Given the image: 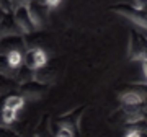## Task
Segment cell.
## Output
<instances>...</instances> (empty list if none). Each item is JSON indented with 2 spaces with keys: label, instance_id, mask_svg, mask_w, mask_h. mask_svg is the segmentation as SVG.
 Here are the masks:
<instances>
[{
  "label": "cell",
  "instance_id": "cell-1",
  "mask_svg": "<svg viewBox=\"0 0 147 137\" xmlns=\"http://www.w3.org/2000/svg\"><path fill=\"white\" fill-rule=\"evenodd\" d=\"M49 62V57H47V52L42 48H31L26 49L25 52V59H23V65L31 70H39L44 65H47Z\"/></svg>",
  "mask_w": 147,
  "mask_h": 137
},
{
  "label": "cell",
  "instance_id": "cell-2",
  "mask_svg": "<svg viewBox=\"0 0 147 137\" xmlns=\"http://www.w3.org/2000/svg\"><path fill=\"white\" fill-rule=\"evenodd\" d=\"M129 57L132 60H141L146 62L147 60V39L142 38L137 33H131L129 34Z\"/></svg>",
  "mask_w": 147,
  "mask_h": 137
},
{
  "label": "cell",
  "instance_id": "cell-3",
  "mask_svg": "<svg viewBox=\"0 0 147 137\" xmlns=\"http://www.w3.org/2000/svg\"><path fill=\"white\" fill-rule=\"evenodd\" d=\"M113 11H116L118 15L127 18L134 25H137L139 28H142V30L147 31V16L141 10H137V8L129 7V5H116V7H113Z\"/></svg>",
  "mask_w": 147,
  "mask_h": 137
},
{
  "label": "cell",
  "instance_id": "cell-4",
  "mask_svg": "<svg viewBox=\"0 0 147 137\" xmlns=\"http://www.w3.org/2000/svg\"><path fill=\"white\" fill-rule=\"evenodd\" d=\"M119 101L124 106H131V108H137V106L146 105L147 101V88L142 87H136L127 91H123L119 95Z\"/></svg>",
  "mask_w": 147,
  "mask_h": 137
},
{
  "label": "cell",
  "instance_id": "cell-5",
  "mask_svg": "<svg viewBox=\"0 0 147 137\" xmlns=\"http://www.w3.org/2000/svg\"><path fill=\"white\" fill-rule=\"evenodd\" d=\"M28 15H30V20H31L34 30H42L44 25H46V16H47V7L39 3V2H34L33 0L31 3L28 5Z\"/></svg>",
  "mask_w": 147,
  "mask_h": 137
},
{
  "label": "cell",
  "instance_id": "cell-6",
  "mask_svg": "<svg viewBox=\"0 0 147 137\" xmlns=\"http://www.w3.org/2000/svg\"><path fill=\"white\" fill-rule=\"evenodd\" d=\"M47 88H49L47 85L38 83V82H30V83H25L20 87V95L26 101H38L46 95Z\"/></svg>",
  "mask_w": 147,
  "mask_h": 137
},
{
  "label": "cell",
  "instance_id": "cell-7",
  "mask_svg": "<svg viewBox=\"0 0 147 137\" xmlns=\"http://www.w3.org/2000/svg\"><path fill=\"white\" fill-rule=\"evenodd\" d=\"M11 13H13L15 23H16V26H18V30L21 31V34H30V33L36 31L34 26H33L31 20H30V15H28V7L16 8V10H13Z\"/></svg>",
  "mask_w": 147,
  "mask_h": 137
},
{
  "label": "cell",
  "instance_id": "cell-8",
  "mask_svg": "<svg viewBox=\"0 0 147 137\" xmlns=\"http://www.w3.org/2000/svg\"><path fill=\"white\" fill-rule=\"evenodd\" d=\"M26 42L23 39V36H10V38H3L0 39V54L7 56L11 51H21L26 52Z\"/></svg>",
  "mask_w": 147,
  "mask_h": 137
},
{
  "label": "cell",
  "instance_id": "cell-9",
  "mask_svg": "<svg viewBox=\"0 0 147 137\" xmlns=\"http://www.w3.org/2000/svg\"><path fill=\"white\" fill-rule=\"evenodd\" d=\"M10 36H23V34H21V31L16 26L13 13H7L3 16V20L0 21V39L10 38Z\"/></svg>",
  "mask_w": 147,
  "mask_h": 137
},
{
  "label": "cell",
  "instance_id": "cell-10",
  "mask_svg": "<svg viewBox=\"0 0 147 137\" xmlns=\"http://www.w3.org/2000/svg\"><path fill=\"white\" fill-rule=\"evenodd\" d=\"M54 79H56V67H51L49 64L34 72V82H38V83L49 87V83H53Z\"/></svg>",
  "mask_w": 147,
  "mask_h": 137
},
{
  "label": "cell",
  "instance_id": "cell-11",
  "mask_svg": "<svg viewBox=\"0 0 147 137\" xmlns=\"http://www.w3.org/2000/svg\"><path fill=\"white\" fill-rule=\"evenodd\" d=\"M25 103H26V100H25L20 93H11V95H8L5 100H3V108L18 113L20 109L25 108Z\"/></svg>",
  "mask_w": 147,
  "mask_h": 137
},
{
  "label": "cell",
  "instance_id": "cell-12",
  "mask_svg": "<svg viewBox=\"0 0 147 137\" xmlns=\"http://www.w3.org/2000/svg\"><path fill=\"white\" fill-rule=\"evenodd\" d=\"M13 80H15V83L20 85V87L25 85V83H30V82H34V70L25 67V65H21V67L16 70Z\"/></svg>",
  "mask_w": 147,
  "mask_h": 137
},
{
  "label": "cell",
  "instance_id": "cell-13",
  "mask_svg": "<svg viewBox=\"0 0 147 137\" xmlns=\"http://www.w3.org/2000/svg\"><path fill=\"white\" fill-rule=\"evenodd\" d=\"M7 57V62L8 65L11 67V70H18V68L23 65V59H25V52H21V51H11L5 56Z\"/></svg>",
  "mask_w": 147,
  "mask_h": 137
},
{
  "label": "cell",
  "instance_id": "cell-14",
  "mask_svg": "<svg viewBox=\"0 0 147 137\" xmlns=\"http://www.w3.org/2000/svg\"><path fill=\"white\" fill-rule=\"evenodd\" d=\"M16 119H18V113H16V111L2 108V111H0V124H2L3 127H7V126H10V124H13V122H16Z\"/></svg>",
  "mask_w": 147,
  "mask_h": 137
},
{
  "label": "cell",
  "instance_id": "cell-15",
  "mask_svg": "<svg viewBox=\"0 0 147 137\" xmlns=\"http://www.w3.org/2000/svg\"><path fill=\"white\" fill-rule=\"evenodd\" d=\"M13 88H16V83L13 79H7L3 75H0V96L10 93Z\"/></svg>",
  "mask_w": 147,
  "mask_h": 137
},
{
  "label": "cell",
  "instance_id": "cell-16",
  "mask_svg": "<svg viewBox=\"0 0 147 137\" xmlns=\"http://www.w3.org/2000/svg\"><path fill=\"white\" fill-rule=\"evenodd\" d=\"M15 74L16 72L11 70V67L8 65V62H7V57L0 54V75H3V77H7V79H13Z\"/></svg>",
  "mask_w": 147,
  "mask_h": 137
},
{
  "label": "cell",
  "instance_id": "cell-17",
  "mask_svg": "<svg viewBox=\"0 0 147 137\" xmlns=\"http://www.w3.org/2000/svg\"><path fill=\"white\" fill-rule=\"evenodd\" d=\"M33 0H8V3L11 7V11L16 10V8H23V7H28Z\"/></svg>",
  "mask_w": 147,
  "mask_h": 137
},
{
  "label": "cell",
  "instance_id": "cell-18",
  "mask_svg": "<svg viewBox=\"0 0 147 137\" xmlns=\"http://www.w3.org/2000/svg\"><path fill=\"white\" fill-rule=\"evenodd\" d=\"M0 137H21V136L18 134V132L8 129V127H2L0 126Z\"/></svg>",
  "mask_w": 147,
  "mask_h": 137
},
{
  "label": "cell",
  "instance_id": "cell-19",
  "mask_svg": "<svg viewBox=\"0 0 147 137\" xmlns=\"http://www.w3.org/2000/svg\"><path fill=\"white\" fill-rule=\"evenodd\" d=\"M74 132L75 131H72V129H64V127H61L54 134V137H74Z\"/></svg>",
  "mask_w": 147,
  "mask_h": 137
},
{
  "label": "cell",
  "instance_id": "cell-20",
  "mask_svg": "<svg viewBox=\"0 0 147 137\" xmlns=\"http://www.w3.org/2000/svg\"><path fill=\"white\" fill-rule=\"evenodd\" d=\"M61 2H62V0H44V5H46L47 8H54V7H57Z\"/></svg>",
  "mask_w": 147,
  "mask_h": 137
},
{
  "label": "cell",
  "instance_id": "cell-21",
  "mask_svg": "<svg viewBox=\"0 0 147 137\" xmlns=\"http://www.w3.org/2000/svg\"><path fill=\"white\" fill-rule=\"evenodd\" d=\"M126 137H141V134H137V132H134V131H129L126 134Z\"/></svg>",
  "mask_w": 147,
  "mask_h": 137
},
{
  "label": "cell",
  "instance_id": "cell-22",
  "mask_svg": "<svg viewBox=\"0 0 147 137\" xmlns=\"http://www.w3.org/2000/svg\"><path fill=\"white\" fill-rule=\"evenodd\" d=\"M142 70H144V75H146V80H147V60L142 62Z\"/></svg>",
  "mask_w": 147,
  "mask_h": 137
}]
</instances>
